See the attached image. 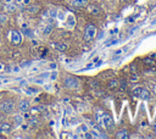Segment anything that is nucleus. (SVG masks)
Listing matches in <instances>:
<instances>
[{"mask_svg":"<svg viewBox=\"0 0 156 139\" xmlns=\"http://www.w3.org/2000/svg\"><path fill=\"white\" fill-rule=\"evenodd\" d=\"M21 27H22V33H23L25 35H27V37H29V38L33 37V31L29 29V28H28V26L23 23Z\"/></svg>","mask_w":156,"mask_h":139,"instance_id":"7","label":"nucleus"},{"mask_svg":"<svg viewBox=\"0 0 156 139\" xmlns=\"http://www.w3.org/2000/svg\"><path fill=\"white\" fill-rule=\"evenodd\" d=\"M94 136H91V134H89V133H87L85 134V138H93Z\"/></svg>","mask_w":156,"mask_h":139,"instance_id":"21","label":"nucleus"},{"mask_svg":"<svg viewBox=\"0 0 156 139\" xmlns=\"http://www.w3.org/2000/svg\"><path fill=\"white\" fill-rule=\"evenodd\" d=\"M28 11L32 13H37L39 11V6L38 5H31V6H28Z\"/></svg>","mask_w":156,"mask_h":139,"instance_id":"16","label":"nucleus"},{"mask_svg":"<svg viewBox=\"0 0 156 139\" xmlns=\"http://www.w3.org/2000/svg\"><path fill=\"white\" fill-rule=\"evenodd\" d=\"M18 109L22 112H27L29 110V101L28 100H21L20 104H18Z\"/></svg>","mask_w":156,"mask_h":139,"instance_id":"6","label":"nucleus"},{"mask_svg":"<svg viewBox=\"0 0 156 139\" xmlns=\"http://www.w3.org/2000/svg\"><path fill=\"white\" fill-rule=\"evenodd\" d=\"M140 92H141V87H138V88H135L134 90H133V95H134V96H139Z\"/></svg>","mask_w":156,"mask_h":139,"instance_id":"17","label":"nucleus"},{"mask_svg":"<svg viewBox=\"0 0 156 139\" xmlns=\"http://www.w3.org/2000/svg\"><path fill=\"white\" fill-rule=\"evenodd\" d=\"M7 21V16L6 15H0V25H4Z\"/></svg>","mask_w":156,"mask_h":139,"instance_id":"18","label":"nucleus"},{"mask_svg":"<svg viewBox=\"0 0 156 139\" xmlns=\"http://www.w3.org/2000/svg\"><path fill=\"white\" fill-rule=\"evenodd\" d=\"M139 98H140L141 100H148L149 98H150V93H149V90H146V89L141 88V92H140V94H139Z\"/></svg>","mask_w":156,"mask_h":139,"instance_id":"11","label":"nucleus"},{"mask_svg":"<svg viewBox=\"0 0 156 139\" xmlns=\"http://www.w3.org/2000/svg\"><path fill=\"white\" fill-rule=\"evenodd\" d=\"M5 1H6V3H10V1H12V0H5Z\"/></svg>","mask_w":156,"mask_h":139,"instance_id":"24","label":"nucleus"},{"mask_svg":"<svg viewBox=\"0 0 156 139\" xmlns=\"http://www.w3.org/2000/svg\"><path fill=\"white\" fill-rule=\"evenodd\" d=\"M11 124H9V123H0V132L1 133H9V132H11Z\"/></svg>","mask_w":156,"mask_h":139,"instance_id":"8","label":"nucleus"},{"mask_svg":"<svg viewBox=\"0 0 156 139\" xmlns=\"http://www.w3.org/2000/svg\"><path fill=\"white\" fill-rule=\"evenodd\" d=\"M154 129H155V133H156V123L154 124Z\"/></svg>","mask_w":156,"mask_h":139,"instance_id":"23","label":"nucleus"},{"mask_svg":"<svg viewBox=\"0 0 156 139\" xmlns=\"http://www.w3.org/2000/svg\"><path fill=\"white\" fill-rule=\"evenodd\" d=\"M126 1H127V0H126Z\"/></svg>","mask_w":156,"mask_h":139,"instance_id":"25","label":"nucleus"},{"mask_svg":"<svg viewBox=\"0 0 156 139\" xmlns=\"http://www.w3.org/2000/svg\"><path fill=\"white\" fill-rule=\"evenodd\" d=\"M5 9H6V11L7 12H15L16 11V9H17V5L16 4H13L12 1H10V3H6V5H5Z\"/></svg>","mask_w":156,"mask_h":139,"instance_id":"10","label":"nucleus"},{"mask_svg":"<svg viewBox=\"0 0 156 139\" xmlns=\"http://www.w3.org/2000/svg\"><path fill=\"white\" fill-rule=\"evenodd\" d=\"M116 137H117L118 139H121V138L126 139V138H128V132H127V129H122V131H120V132L116 134Z\"/></svg>","mask_w":156,"mask_h":139,"instance_id":"13","label":"nucleus"},{"mask_svg":"<svg viewBox=\"0 0 156 139\" xmlns=\"http://www.w3.org/2000/svg\"><path fill=\"white\" fill-rule=\"evenodd\" d=\"M13 109H15V105H13V102L11 100H5L0 105V110L5 114H12Z\"/></svg>","mask_w":156,"mask_h":139,"instance_id":"2","label":"nucleus"},{"mask_svg":"<svg viewBox=\"0 0 156 139\" xmlns=\"http://www.w3.org/2000/svg\"><path fill=\"white\" fill-rule=\"evenodd\" d=\"M103 123H104V126L106 127L107 129H110V128L113 127V121H112V118L110 117V116H107V115H104V116H103Z\"/></svg>","mask_w":156,"mask_h":139,"instance_id":"4","label":"nucleus"},{"mask_svg":"<svg viewBox=\"0 0 156 139\" xmlns=\"http://www.w3.org/2000/svg\"><path fill=\"white\" fill-rule=\"evenodd\" d=\"M151 25H156V20H155V21H153V22H151Z\"/></svg>","mask_w":156,"mask_h":139,"instance_id":"22","label":"nucleus"},{"mask_svg":"<svg viewBox=\"0 0 156 139\" xmlns=\"http://www.w3.org/2000/svg\"><path fill=\"white\" fill-rule=\"evenodd\" d=\"M56 77H57V73H56V72L51 73V79H56Z\"/></svg>","mask_w":156,"mask_h":139,"instance_id":"20","label":"nucleus"},{"mask_svg":"<svg viewBox=\"0 0 156 139\" xmlns=\"http://www.w3.org/2000/svg\"><path fill=\"white\" fill-rule=\"evenodd\" d=\"M51 31H53V26L51 25H47L43 28V31H42V33L44 34V35H49L50 33H51Z\"/></svg>","mask_w":156,"mask_h":139,"instance_id":"14","label":"nucleus"},{"mask_svg":"<svg viewBox=\"0 0 156 139\" xmlns=\"http://www.w3.org/2000/svg\"><path fill=\"white\" fill-rule=\"evenodd\" d=\"M95 34H96V27L94 25H88L84 31V40L90 42V40L95 38Z\"/></svg>","mask_w":156,"mask_h":139,"instance_id":"1","label":"nucleus"},{"mask_svg":"<svg viewBox=\"0 0 156 139\" xmlns=\"http://www.w3.org/2000/svg\"><path fill=\"white\" fill-rule=\"evenodd\" d=\"M63 83H65V86L68 89H77L78 87H79V82H78V79L73 78V77H66L65 80H63Z\"/></svg>","mask_w":156,"mask_h":139,"instance_id":"3","label":"nucleus"},{"mask_svg":"<svg viewBox=\"0 0 156 139\" xmlns=\"http://www.w3.org/2000/svg\"><path fill=\"white\" fill-rule=\"evenodd\" d=\"M72 5L73 6H77V7H83V6L88 5V0H73Z\"/></svg>","mask_w":156,"mask_h":139,"instance_id":"9","label":"nucleus"},{"mask_svg":"<svg viewBox=\"0 0 156 139\" xmlns=\"http://www.w3.org/2000/svg\"><path fill=\"white\" fill-rule=\"evenodd\" d=\"M90 12H91V13H95V15H98V13L100 12V10H99L98 7L93 6V7H90Z\"/></svg>","mask_w":156,"mask_h":139,"instance_id":"19","label":"nucleus"},{"mask_svg":"<svg viewBox=\"0 0 156 139\" xmlns=\"http://www.w3.org/2000/svg\"><path fill=\"white\" fill-rule=\"evenodd\" d=\"M51 45H53L55 49L60 50V51H65L66 49H67V45H66V44H62V43H51Z\"/></svg>","mask_w":156,"mask_h":139,"instance_id":"12","label":"nucleus"},{"mask_svg":"<svg viewBox=\"0 0 156 139\" xmlns=\"http://www.w3.org/2000/svg\"><path fill=\"white\" fill-rule=\"evenodd\" d=\"M12 34V37H11V40H12V43L15 44V45H18V44H21V34L17 32V31H12L11 32Z\"/></svg>","mask_w":156,"mask_h":139,"instance_id":"5","label":"nucleus"},{"mask_svg":"<svg viewBox=\"0 0 156 139\" xmlns=\"http://www.w3.org/2000/svg\"><path fill=\"white\" fill-rule=\"evenodd\" d=\"M109 88L110 89H116L118 88V80L117 79H112L109 82Z\"/></svg>","mask_w":156,"mask_h":139,"instance_id":"15","label":"nucleus"}]
</instances>
